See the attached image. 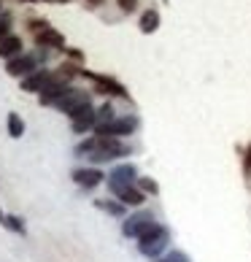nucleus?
<instances>
[{
    "instance_id": "obj_1",
    "label": "nucleus",
    "mask_w": 251,
    "mask_h": 262,
    "mask_svg": "<svg viewBox=\"0 0 251 262\" xmlns=\"http://www.w3.org/2000/svg\"><path fill=\"white\" fill-rule=\"evenodd\" d=\"M170 244V230L162 227V225H154L146 235L138 238V249L143 257H151V259H159V254L168 249Z\"/></svg>"
},
{
    "instance_id": "obj_2",
    "label": "nucleus",
    "mask_w": 251,
    "mask_h": 262,
    "mask_svg": "<svg viewBox=\"0 0 251 262\" xmlns=\"http://www.w3.org/2000/svg\"><path fill=\"white\" fill-rule=\"evenodd\" d=\"M127 154H130V146H124L122 141H117V138H100V135H98V143H95L89 160L92 162H108L113 157H127Z\"/></svg>"
},
{
    "instance_id": "obj_3",
    "label": "nucleus",
    "mask_w": 251,
    "mask_h": 262,
    "mask_svg": "<svg viewBox=\"0 0 251 262\" xmlns=\"http://www.w3.org/2000/svg\"><path fill=\"white\" fill-rule=\"evenodd\" d=\"M138 181V170H135V165H117L111 173H108V189L113 192V195H119V192L130 189L132 184Z\"/></svg>"
},
{
    "instance_id": "obj_4",
    "label": "nucleus",
    "mask_w": 251,
    "mask_h": 262,
    "mask_svg": "<svg viewBox=\"0 0 251 262\" xmlns=\"http://www.w3.org/2000/svg\"><path fill=\"white\" fill-rule=\"evenodd\" d=\"M154 225H157V222H154L151 211H138V213H132V216L122 225V232L127 238H141V235H146Z\"/></svg>"
},
{
    "instance_id": "obj_5",
    "label": "nucleus",
    "mask_w": 251,
    "mask_h": 262,
    "mask_svg": "<svg viewBox=\"0 0 251 262\" xmlns=\"http://www.w3.org/2000/svg\"><path fill=\"white\" fill-rule=\"evenodd\" d=\"M135 127H138V119L135 116H124V119H113L108 124H100L98 135L100 138H122V135H130Z\"/></svg>"
},
{
    "instance_id": "obj_6",
    "label": "nucleus",
    "mask_w": 251,
    "mask_h": 262,
    "mask_svg": "<svg viewBox=\"0 0 251 262\" xmlns=\"http://www.w3.org/2000/svg\"><path fill=\"white\" fill-rule=\"evenodd\" d=\"M38 60H46V52H41L38 57H33V54H25V57H16V60H11L6 65V71L11 73V76H30V73H35V65H38Z\"/></svg>"
},
{
    "instance_id": "obj_7",
    "label": "nucleus",
    "mask_w": 251,
    "mask_h": 262,
    "mask_svg": "<svg viewBox=\"0 0 251 262\" xmlns=\"http://www.w3.org/2000/svg\"><path fill=\"white\" fill-rule=\"evenodd\" d=\"M71 127H73V133H86L89 127H95L98 124V114L92 111V105H84V108H79V111H73L71 116Z\"/></svg>"
},
{
    "instance_id": "obj_8",
    "label": "nucleus",
    "mask_w": 251,
    "mask_h": 262,
    "mask_svg": "<svg viewBox=\"0 0 251 262\" xmlns=\"http://www.w3.org/2000/svg\"><path fill=\"white\" fill-rule=\"evenodd\" d=\"M84 105H89V95L86 92H81V90H67V95L57 103V108H60L62 114H67L71 116L73 111H79V108H84Z\"/></svg>"
},
{
    "instance_id": "obj_9",
    "label": "nucleus",
    "mask_w": 251,
    "mask_h": 262,
    "mask_svg": "<svg viewBox=\"0 0 251 262\" xmlns=\"http://www.w3.org/2000/svg\"><path fill=\"white\" fill-rule=\"evenodd\" d=\"M49 81H52V73L41 68V71H35V73L27 76V79H22V90L25 92H43Z\"/></svg>"
},
{
    "instance_id": "obj_10",
    "label": "nucleus",
    "mask_w": 251,
    "mask_h": 262,
    "mask_svg": "<svg viewBox=\"0 0 251 262\" xmlns=\"http://www.w3.org/2000/svg\"><path fill=\"white\" fill-rule=\"evenodd\" d=\"M103 179H105V176H103L98 168H84V170H76V173H73V181L79 184V187H86V189L98 187Z\"/></svg>"
},
{
    "instance_id": "obj_11",
    "label": "nucleus",
    "mask_w": 251,
    "mask_h": 262,
    "mask_svg": "<svg viewBox=\"0 0 251 262\" xmlns=\"http://www.w3.org/2000/svg\"><path fill=\"white\" fill-rule=\"evenodd\" d=\"M38 43H43V49L46 46H57V49H60V46H65V38L60 33H54L52 27H43V30L38 33Z\"/></svg>"
},
{
    "instance_id": "obj_12",
    "label": "nucleus",
    "mask_w": 251,
    "mask_h": 262,
    "mask_svg": "<svg viewBox=\"0 0 251 262\" xmlns=\"http://www.w3.org/2000/svg\"><path fill=\"white\" fill-rule=\"evenodd\" d=\"M22 52V41L16 35H6L0 38V57H11V54H19Z\"/></svg>"
},
{
    "instance_id": "obj_13",
    "label": "nucleus",
    "mask_w": 251,
    "mask_h": 262,
    "mask_svg": "<svg viewBox=\"0 0 251 262\" xmlns=\"http://www.w3.org/2000/svg\"><path fill=\"white\" fill-rule=\"evenodd\" d=\"M117 198L122 200V206H143V200H146V195H143L141 189H135V187H130V189L119 192Z\"/></svg>"
},
{
    "instance_id": "obj_14",
    "label": "nucleus",
    "mask_w": 251,
    "mask_h": 262,
    "mask_svg": "<svg viewBox=\"0 0 251 262\" xmlns=\"http://www.w3.org/2000/svg\"><path fill=\"white\" fill-rule=\"evenodd\" d=\"M157 27H159V14L157 11H146L141 16V30L143 33H154Z\"/></svg>"
},
{
    "instance_id": "obj_15",
    "label": "nucleus",
    "mask_w": 251,
    "mask_h": 262,
    "mask_svg": "<svg viewBox=\"0 0 251 262\" xmlns=\"http://www.w3.org/2000/svg\"><path fill=\"white\" fill-rule=\"evenodd\" d=\"M8 135L11 138H22L25 135V122L19 119V114H8Z\"/></svg>"
},
{
    "instance_id": "obj_16",
    "label": "nucleus",
    "mask_w": 251,
    "mask_h": 262,
    "mask_svg": "<svg viewBox=\"0 0 251 262\" xmlns=\"http://www.w3.org/2000/svg\"><path fill=\"white\" fill-rule=\"evenodd\" d=\"M108 122H113V108H111V103H105L98 111V127L100 124H108Z\"/></svg>"
},
{
    "instance_id": "obj_17",
    "label": "nucleus",
    "mask_w": 251,
    "mask_h": 262,
    "mask_svg": "<svg viewBox=\"0 0 251 262\" xmlns=\"http://www.w3.org/2000/svg\"><path fill=\"white\" fill-rule=\"evenodd\" d=\"M0 222H3L6 227H11L14 232H25V225H22L16 216H6V213H0Z\"/></svg>"
},
{
    "instance_id": "obj_18",
    "label": "nucleus",
    "mask_w": 251,
    "mask_h": 262,
    "mask_svg": "<svg viewBox=\"0 0 251 262\" xmlns=\"http://www.w3.org/2000/svg\"><path fill=\"white\" fill-rule=\"evenodd\" d=\"M157 262H189V257L184 254V251H168V254L159 257Z\"/></svg>"
},
{
    "instance_id": "obj_19",
    "label": "nucleus",
    "mask_w": 251,
    "mask_h": 262,
    "mask_svg": "<svg viewBox=\"0 0 251 262\" xmlns=\"http://www.w3.org/2000/svg\"><path fill=\"white\" fill-rule=\"evenodd\" d=\"M138 187H141V192H151V195H157V192H159L157 181H151V179H138Z\"/></svg>"
},
{
    "instance_id": "obj_20",
    "label": "nucleus",
    "mask_w": 251,
    "mask_h": 262,
    "mask_svg": "<svg viewBox=\"0 0 251 262\" xmlns=\"http://www.w3.org/2000/svg\"><path fill=\"white\" fill-rule=\"evenodd\" d=\"M98 206L105 208L108 213H117V216H119V213H124V206H119V203H98Z\"/></svg>"
},
{
    "instance_id": "obj_21",
    "label": "nucleus",
    "mask_w": 251,
    "mask_h": 262,
    "mask_svg": "<svg viewBox=\"0 0 251 262\" xmlns=\"http://www.w3.org/2000/svg\"><path fill=\"white\" fill-rule=\"evenodd\" d=\"M243 173H246V176H251V146L246 149V157H243Z\"/></svg>"
},
{
    "instance_id": "obj_22",
    "label": "nucleus",
    "mask_w": 251,
    "mask_h": 262,
    "mask_svg": "<svg viewBox=\"0 0 251 262\" xmlns=\"http://www.w3.org/2000/svg\"><path fill=\"white\" fill-rule=\"evenodd\" d=\"M119 6H122V11H132V8H135V0H119Z\"/></svg>"
},
{
    "instance_id": "obj_23",
    "label": "nucleus",
    "mask_w": 251,
    "mask_h": 262,
    "mask_svg": "<svg viewBox=\"0 0 251 262\" xmlns=\"http://www.w3.org/2000/svg\"><path fill=\"white\" fill-rule=\"evenodd\" d=\"M86 3H95V6H100V3H103V0H86Z\"/></svg>"
}]
</instances>
